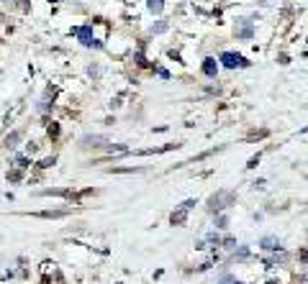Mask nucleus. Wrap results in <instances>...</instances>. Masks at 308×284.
<instances>
[{"instance_id":"1","label":"nucleus","mask_w":308,"mask_h":284,"mask_svg":"<svg viewBox=\"0 0 308 284\" xmlns=\"http://www.w3.org/2000/svg\"><path fill=\"white\" fill-rule=\"evenodd\" d=\"M221 62H224V67H229V69H234V67H247V64H249L241 54H231V52H224V54H221Z\"/></svg>"},{"instance_id":"2","label":"nucleus","mask_w":308,"mask_h":284,"mask_svg":"<svg viewBox=\"0 0 308 284\" xmlns=\"http://www.w3.org/2000/svg\"><path fill=\"white\" fill-rule=\"evenodd\" d=\"M75 34L82 39V44H85V46H95V49H100V44H98V41L90 36V26H82V29H77Z\"/></svg>"},{"instance_id":"3","label":"nucleus","mask_w":308,"mask_h":284,"mask_svg":"<svg viewBox=\"0 0 308 284\" xmlns=\"http://www.w3.org/2000/svg\"><path fill=\"white\" fill-rule=\"evenodd\" d=\"M262 248H265V251H280L282 246H280V241H277V238L265 235V238H262Z\"/></svg>"},{"instance_id":"4","label":"nucleus","mask_w":308,"mask_h":284,"mask_svg":"<svg viewBox=\"0 0 308 284\" xmlns=\"http://www.w3.org/2000/svg\"><path fill=\"white\" fill-rule=\"evenodd\" d=\"M216 72H218L216 59H206V62H203V75H206V77H216Z\"/></svg>"},{"instance_id":"5","label":"nucleus","mask_w":308,"mask_h":284,"mask_svg":"<svg viewBox=\"0 0 308 284\" xmlns=\"http://www.w3.org/2000/svg\"><path fill=\"white\" fill-rule=\"evenodd\" d=\"M224 197H226L224 192H221V195H213V197H211V210H213V212H221V210L226 207V205H224Z\"/></svg>"},{"instance_id":"6","label":"nucleus","mask_w":308,"mask_h":284,"mask_svg":"<svg viewBox=\"0 0 308 284\" xmlns=\"http://www.w3.org/2000/svg\"><path fill=\"white\" fill-rule=\"evenodd\" d=\"M103 144H105L103 136H85L82 138V146H103Z\"/></svg>"},{"instance_id":"7","label":"nucleus","mask_w":308,"mask_h":284,"mask_svg":"<svg viewBox=\"0 0 308 284\" xmlns=\"http://www.w3.org/2000/svg\"><path fill=\"white\" fill-rule=\"evenodd\" d=\"M162 8H165V0H149V11L151 13H162Z\"/></svg>"},{"instance_id":"8","label":"nucleus","mask_w":308,"mask_h":284,"mask_svg":"<svg viewBox=\"0 0 308 284\" xmlns=\"http://www.w3.org/2000/svg\"><path fill=\"white\" fill-rule=\"evenodd\" d=\"M18 138H21V133H18V131H13V133L6 138V146H8V149H16V146H18Z\"/></svg>"},{"instance_id":"9","label":"nucleus","mask_w":308,"mask_h":284,"mask_svg":"<svg viewBox=\"0 0 308 284\" xmlns=\"http://www.w3.org/2000/svg\"><path fill=\"white\" fill-rule=\"evenodd\" d=\"M185 212H188L185 207H180L178 212H172V225H180V223H185Z\"/></svg>"},{"instance_id":"10","label":"nucleus","mask_w":308,"mask_h":284,"mask_svg":"<svg viewBox=\"0 0 308 284\" xmlns=\"http://www.w3.org/2000/svg\"><path fill=\"white\" fill-rule=\"evenodd\" d=\"M239 36H241V39H252V26H249V23H244V26L239 29Z\"/></svg>"},{"instance_id":"11","label":"nucleus","mask_w":308,"mask_h":284,"mask_svg":"<svg viewBox=\"0 0 308 284\" xmlns=\"http://www.w3.org/2000/svg\"><path fill=\"white\" fill-rule=\"evenodd\" d=\"M41 218H62L64 215V210H47V212H39Z\"/></svg>"},{"instance_id":"12","label":"nucleus","mask_w":308,"mask_h":284,"mask_svg":"<svg viewBox=\"0 0 308 284\" xmlns=\"http://www.w3.org/2000/svg\"><path fill=\"white\" fill-rule=\"evenodd\" d=\"M41 195H59V197H67L70 192H67V190H41Z\"/></svg>"},{"instance_id":"13","label":"nucleus","mask_w":308,"mask_h":284,"mask_svg":"<svg viewBox=\"0 0 308 284\" xmlns=\"http://www.w3.org/2000/svg\"><path fill=\"white\" fill-rule=\"evenodd\" d=\"M54 161H57V159H54V156H52V159H44V161H41V164H39V167H44V169H47V167H52V164H54Z\"/></svg>"},{"instance_id":"14","label":"nucleus","mask_w":308,"mask_h":284,"mask_svg":"<svg viewBox=\"0 0 308 284\" xmlns=\"http://www.w3.org/2000/svg\"><path fill=\"white\" fill-rule=\"evenodd\" d=\"M8 179H11V182H18V179H21V172H11Z\"/></svg>"},{"instance_id":"15","label":"nucleus","mask_w":308,"mask_h":284,"mask_svg":"<svg viewBox=\"0 0 308 284\" xmlns=\"http://www.w3.org/2000/svg\"><path fill=\"white\" fill-rule=\"evenodd\" d=\"M49 136H59V126H49Z\"/></svg>"},{"instance_id":"16","label":"nucleus","mask_w":308,"mask_h":284,"mask_svg":"<svg viewBox=\"0 0 308 284\" xmlns=\"http://www.w3.org/2000/svg\"><path fill=\"white\" fill-rule=\"evenodd\" d=\"M52 3H57V0H52Z\"/></svg>"}]
</instances>
